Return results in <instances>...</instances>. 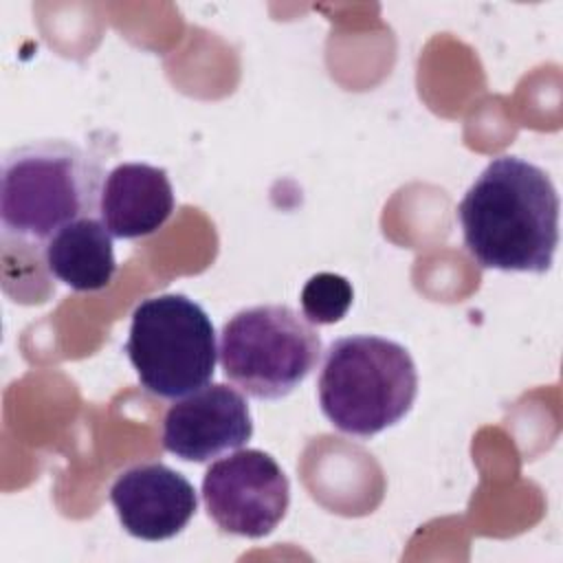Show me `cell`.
I'll return each mask as SVG.
<instances>
[{
  "label": "cell",
  "instance_id": "5",
  "mask_svg": "<svg viewBox=\"0 0 563 563\" xmlns=\"http://www.w3.org/2000/svg\"><path fill=\"white\" fill-rule=\"evenodd\" d=\"M224 376L260 400H277L299 387L317 367L321 339L314 325L282 303L235 312L220 334Z\"/></svg>",
  "mask_w": 563,
  "mask_h": 563
},
{
  "label": "cell",
  "instance_id": "10",
  "mask_svg": "<svg viewBox=\"0 0 563 563\" xmlns=\"http://www.w3.org/2000/svg\"><path fill=\"white\" fill-rule=\"evenodd\" d=\"M46 262L53 277L68 288L101 290L117 273L112 233L101 218H77L48 238Z\"/></svg>",
  "mask_w": 563,
  "mask_h": 563
},
{
  "label": "cell",
  "instance_id": "2",
  "mask_svg": "<svg viewBox=\"0 0 563 563\" xmlns=\"http://www.w3.org/2000/svg\"><path fill=\"white\" fill-rule=\"evenodd\" d=\"M101 165L77 143L33 141L2 158V235L46 244L64 224L99 211Z\"/></svg>",
  "mask_w": 563,
  "mask_h": 563
},
{
  "label": "cell",
  "instance_id": "3",
  "mask_svg": "<svg viewBox=\"0 0 563 563\" xmlns=\"http://www.w3.org/2000/svg\"><path fill=\"white\" fill-rule=\"evenodd\" d=\"M317 394L323 416L339 431L372 438L409 413L418 394L416 363L396 341L341 336L325 350Z\"/></svg>",
  "mask_w": 563,
  "mask_h": 563
},
{
  "label": "cell",
  "instance_id": "4",
  "mask_svg": "<svg viewBox=\"0 0 563 563\" xmlns=\"http://www.w3.org/2000/svg\"><path fill=\"white\" fill-rule=\"evenodd\" d=\"M125 354L145 391L178 400L213 378L216 330L202 306L187 295H154L132 312Z\"/></svg>",
  "mask_w": 563,
  "mask_h": 563
},
{
  "label": "cell",
  "instance_id": "1",
  "mask_svg": "<svg viewBox=\"0 0 563 563\" xmlns=\"http://www.w3.org/2000/svg\"><path fill=\"white\" fill-rule=\"evenodd\" d=\"M559 194L519 158H493L457 205L464 246L484 268L545 273L559 244Z\"/></svg>",
  "mask_w": 563,
  "mask_h": 563
},
{
  "label": "cell",
  "instance_id": "9",
  "mask_svg": "<svg viewBox=\"0 0 563 563\" xmlns=\"http://www.w3.org/2000/svg\"><path fill=\"white\" fill-rule=\"evenodd\" d=\"M174 205V189L163 167L121 163L103 178L99 216L112 238L136 240L158 231Z\"/></svg>",
  "mask_w": 563,
  "mask_h": 563
},
{
  "label": "cell",
  "instance_id": "7",
  "mask_svg": "<svg viewBox=\"0 0 563 563\" xmlns=\"http://www.w3.org/2000/svg\"><path fill=\"white\" fill-rule=\"evenodd\" d=\"M251 435L249 402L224 383L178 398L163 418V449L187 462H207L240 449Z\"/></svg>",
  "mask_w": 563,
  "mask_h": 563
},
{
  "label": "cell",
  "instance_id": "8",
  "mask_svg": "<svg viewBox=\"0 0 563 563\" xmlns=\"http://www.w3.org/2000/svg\"><path fill=\"white\" fill-rule=\"evenodd\" d=\"M110 501L128 534L143 541H165L191 521L198 497L191 482L163 462H145L119 473Z\"/></svg>",
  "mask_w": 563,
  "mask_h": 563
},
{
  "label": "cell",
  "instance_id": "6",
  "mask_svg": "<svg viewBox=\"0 0 563 563\" xmlns=\"http://www.w3.org/2000/svg\"><path fill=\"white\" fill-rule=\"evenodd\" d=\"M202 501L220 530L262 539L286 517L290 484L273 455L242 449L207 468Z\"/></svg>",
  "mask_w": 563,
  "mask_h": 563
},
{
  "label": "cell",
  "instance_id": "11",
  "mask_svg": "<svg viewBox=\"0 0 563 563\" xmlns=\"http://www.w3.org/2000/svg\"><path fill=\"white\" fill-rule=\"evenodd\" d=\"M352 297V286L343 275L317 273L301 288V314L312 325L336 323L350 310Z\"/></svg>",
  "mask_w": 563,
  "mask_h": 563
}]
</instances>
